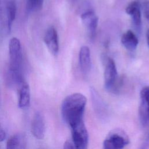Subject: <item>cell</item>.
<instances>
[{"mask_svg":"<svg viewBox=\"0 0 149 149\" xmlns=\"http://www.w3.org/2000/svg\"><path fill=\"white\" fill-rule=\"evenodd\" d=\"M87 99L80 93H73L67 96L61 105V115L65 123L72 126L83 120Z\"/></svg>","mask_w":149,"mask_h":149,"instance_id":"obj_1","label":"cell"},{"mask_svg":"<svg viewBox=\"0 0 149 149\" xmlns=\"http://www.w3.org/2000/svg\"><path fill=\"white\" fill-rule=\"evenodd\" d=\"M9 71L12 80L19 85L24 79L21 74L22 53L20 40L16 37L12 38L9 43Z\"/></svg>","mask_w":149,"mask_h":149,"instance_id":"obj_2","label":"cell"},{"mask_svg":"<svg viewBox=\"0 0 149 149\" xmlns=\"http://www.w3.org/2000/svg\"><path fill=\"white\" fill-rule=\"evenodd\" d=\"M16 11L15 0H0V22L9 32L15 19Z\"/></svg>","mask_w":149,"mask_h":149,"instance_id":"obj_3","label":"cell"},{"mask_svg":"<svg viewBox=\"0 0 149 149\" xmlns=\"http://www.w3.org/2000/svg\"><path fill=\"white\" fill-rule=\"evenodd\" d=\"M129 139L127 134L121 129L111 130L104 139L103 148L105 149H121L128 145Z\"/></svg>","mask_w":149,"mask_h":149,"instance_id":"obj_4","label":"cell"},{"mask_svg":"<svg viewBox=\"0 0 149 149\" xmlns=\"http://www.w3.org/2000/svg\"><path fill=\"white\" fill-rule=\"evenodd\" d=\"M104 86L107 90L115 92L119 86L118 72L115 61L108 58L105 63L104 70Z\"/></svg>","mask_w":149,"mask_h":149,"instance_id":"obj_5","label":"cell"},{"mask_svg":"<svg viewBox=\"0 0 149 149\" xmlns=\"http://www.w3.org/2000/svg\"><path fill=\"white\" fill-rule=\"evenodd\" d=\"M72 130V140L75 148L84 149L88 144V133L83 120L70 127Z\"/></svg>","mask_w":149,"mask_h":149,"instance_id":"obj_6","label":"cell"},{"mask_svg":"<svg viewBox=\"0 0 149 149\" xmlns=\"http://www.w3.org/2000/svg\"><path fill=\"white\" fill-rule=\"evenodd\" d=\"M140 97L139 116L141 125L144 127L149 123V86H145L141 90Z\"/></svg>","mask_w":149,"mask_h":149,"instance_id":"obj_7","label":"cell"},{"mask_svg":"<svg viewBox=\"0 0 149 149\" xmlns=\"http://www.w3.org/2000/svg\"><path fill=\"white\" fill-rule=\"evenodd\" d=\"M141 3L139 0H134L130 2L125 9L126 13L130 16L134 29L138 33L141 30Z\"/></svg>","mask_w":149,"mask_h":149,"instance_id":"obj_8","label":"cell"},{"mask_svg":"<svg viewBox=\"0 0 149 149\" xmlns=\"http://www.w3.org/2000/svg\"><path fill=\"white\" fill-rule=\"evenodd\" d=\"M81 20L91 40L94 38L98 23V17L92 10H87L81 15Z\"/></svg>","mask_w":149,"mask_h":149,"instance_id":"obj_9","label":"cell"},{"mask_svg":"<svg viewBox=\"0 0 149 149\" xmlns=\"http://www.w3.org/2000/svg\"><path fill=\"white\" fill-rule=\"evenodd\" d=\"M90 91L93 107L95 113L100 118L105 119L108 114V109L106 104L94 87H91Z\"/></svg>","mask_w":149,"mask_h":149,"instance_id":"obj_10","label":"cell"},{"mask_svg":"<svg viewBox=\"0 0 149 149\" xmlns=\"http://www.w3.org/2000/svg\"><path fill=\"white\" fill-rule=\"evenodd\" d=\"M31 132L33 136L38 139H44L45 133V124L43 116L40 112H36L32 119Z\"/></svg>","mask_w":149,"mask_h":149,"instance_id":"obj_11","label":"cell"},{"mask_svg":"<svg viewBox=\"0 0 149 149\" xmlns=\"http://www.w3.org/2000/svg\"><path fill=\"white\" fill-rule=\"evenodd\" d=\"M44 40L51 53L54 55H56L59 52V41L57 31L54 27L50 26L47 29Z\"/></svg>","mask_w":149,"mask_h":149,"instance_id":"obj_12","label":"cell"},{"mask_svg":"<svg viewBox=\"0 0 149 149\" xmlns=\"http://www.w3.org/2000/svg\"><path fill=\"white\" fill-rule=\"evenodd\" d=\"M18 107L22 109L28 108L30 104V90L29 84L23 80L18 86Z\"/></svg>","mask_w":149,"mask_h":149,"instance_id":"obj_13","label":"cell"},{"mask_svg":"<svg viewBox=\"0 0 149 149\" xmlns=\"http://www.w3.org/2000/svg\"><path fill=\"white\" fill-rule=\"evenodd\" d=\"M79 65L81 71L84 74H88L91 68V61L90 49L87 46H82L79 55Z\"/></svg>","mask_w":149,"mask_h":149,"instance_id":"obj_14","label":"cell"},{"mask_svg":"<svg viewBox=\"0 0 149 149\" xmlns=\"http://www.w3.org/2000/svg\"><path fill=\"white\" fill-rule=\"evenodd\" d=\"M120 41L123 46L130 51H134L139 44V39L137 36L130 30L123 34Z\"/></svg>","mask_w":149,"mask_h":149,"instance_id":"obj_15","label":"cell"},{"mask_svg":"<svg viewBox=\"0 0 149 149\" xmlns=\"http://www.w3.org/2000/svg\"><path fill=\"white\" fill-rule=\"evenodd\" d=\"M27 139L23 133H17L12 136L6 142L8 149H24L26 148Z\"/></svg>","mask_w":149,"mask_h":149,"instance_id":"obj_16","label":"cell"},{"mask_svg":"<svg viewBox=\"0 0 149 149\" xmlns=\"http://www.w3.org/2000/svg\"><path fill=\"white\" fill-rule=\"evenodd\" d=\"M44 0H27V8L30 12L40 10L43 5Z\"/></svg>","mask_w":149,"mask_h":149,"instance_id":"obj_17","label":"cell"},{"mask_svg":"<svg viewBox=\"0 0 149 149\" xmlns=\"http://www.w3.org/2000/svg\"><path fill=\"white\" fill-rule=\"evenodd\" d=\"M144 16L149 23V0H144L141 4Z\"/></svg>","mask_w":149,"mask_h":149,"instance_id":"obj_18","label":"cell"},{"mask_svg":"<svg viewBox=\"0 0 149 149\" xmlns=\"http://www.w3.org/2000/svg\"><path fill=\"white\" fill-rule=\"evenodd\" d=\"M64 148H75L74 145L72 141V140H68L65 141L63 146Z\"/></svg>","mask_w":149,"mask_h":149,"instance_id":"obj_19","label":"cell"},{"mask_svg":"<svg viewBox=\"0 0 149 149\" xmlns=\"http://www.w3.org/2000/svg\"><path fill=\"white\" fill-rule=\"evenodd\" d=\"M6 139V132L4 130L3 128L0 125V142L4 141Z\"/></svg>","mask_w":149,"mask_h":149,"instance_id":"obj_20","label":"cell"},{"mask_svg":"<svg viewBox=\"0 0 149 149\" xmlns=\"http://www.w3.org/2000/svg\"><path fill=\"white\" fill-rule=\"evenodd\" d=\"M146 39H147V45H148V48H149V30H147V33H146Z\"/></svg>","mask_w":149,"mask_h":149,"instance_id":"obj_21","label":"cell"}]
</instances>
